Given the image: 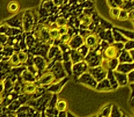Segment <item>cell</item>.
Returning <instances> with one entry per match:
<instances>
[{"mask_svg": "<svg viewBox=\"0 0 134 117\" xmlns=\"http://www.w3.org/2000/svg\"><path fill=\"white\" fill-rule=\"evenodd\" d=\"M23 90V86L19 81H16L13 85V91L15 93H20Z\"/></svg>", "mask_w": 134, "mask_h": 117, "instance_id": "obj_36", "label": "cell"}, {"mask_svg": "<svg viewBox=\"0 0 134 117\" xmlns=\"http://www.w3.org/2000/svg\"><path fill=\"white\" fill-rule=\"evenodd\" d=\"M123 1H126V0H123Z\"/></svg>", "mask_w": 134, "mask_h": 117, "instance_id": "obj_50", "label": "cell"}, {"mask_svg": "<svg viewBox=\"0 0 134 117\" xmlns=\"http://www.w3.org/2000/svg\"><path fill=\"white\" fill-rule=\"evenodd\" d=\"M59 48L62 51V54H63V61H70V53H71L72 49L69 46V44L60 43L59 44Z\"/></svg>", "mask_w": 134, "mask_h": 117, "instance_id": "obj_17", "label": "cell"}, {"mask_svg": "<svg viewBox=\"0 0 134 117\" xmlns=\"http://www.w3.org/2000/svg\"><path fill=\"white\" fill-rule=\"evenodd\" d=\"M4 91H5V84H4V81L0 80V92L2 93Z\"/></svg>", "mask_w": 134, "mask_h": 117, "instance_id": "obj_45", "label": "cell"}, {"mask_svg": "<svg viewBox=\"0 0 134 117\" xmlns=\"http://www.w3.org/2000/svg\"><path fill=\"white\" fill-rule=\"evenodd\" d=\"M76 50H77L78 52L80 53L81 56L84 57V59H85V57L87 56V54L90 52V47H89L88 46H86L85 43H83L82 46H80V47L79 48H77Z\"/></svg>", "mask_w": 134, "mask_h": 117, "instance_id": "obj_29", "label": "cell"}, {"mask_svg": "<svg viewBox=\"0 0 134 117\" xmlns=\"http://www.w3.org/2000/svg\"><path fill=\"white\" fill-rule=\"evenodd\" d=\"M25 43L29 48H32L36 44V38L35 37L34 35H29L27 36Z\"/></svg>", "mask_w": 134, "mask_h": 117, "instance_id": "obj_26", "label": "cell"}, {"mask_svg": "<svg viewBox=\"0 0 134 117\" xmlns=\"http://www.w3.org/2000/svg\"><path fill=\"white\" fill-rule=\"evenodd\" d=\"M127 76H128V81L129 82H130V83L134 82V70L130 71V73H128Z\"/></svg>", "mask_w": 134, "mask_h": 117, "instance_id": "obj_43", "label": "cell"}, {"mask_svg": "<svg viewBox=\"0 0 134 117\" xmlns=\"http://www.w3.org/2000/svg\"><path fill=\"white\" fill-rule=\"evenodd\" d=\"M84 43V38L80 34H76L75 36L71 37L70 40L68 44L71 47V49H77Z\"/></svg>", "mask_w": 134, "mask_h": 117, "instance_id": "obj_14", "label": "cell"}, {"mask_svg": "<svg viewBox=\"0 0 134 117\" xmlns=\"http://www.w3.org/2000/svg\"><path fill=\"white\" fill-rule=\"evenodd\" d=\"M63 67L67 73L68 76H71L72 75V63L71 61H63Z\"/></svg>", "mask_w": 134, "mask_h": 117, "instance_id": "obj_30", "label": "cell"}, {"mask_svg": "<svg viewBox=\"0 0 134 117\" xmlns=\"http://www.w3.org/2000/svg\"><path fill=\"white\" fill-rule=\"evenodd\" d=\"M120 7L119 6H116V7H112L109 10V13H110V16L112 18H114V19H117L120 13Z\"/></svg>", "mask_w": 134, "mask_h": 117, "instance_id": "obj_32", "label": "cell"}, {"mask_svg": "<svg viewBox=\"0 0 134 117\" xmlns=\"http://www.w3.org/2000/svg\"><path fill=\"white\" fill-rule=\"evenodd\" d=\"M55 25L57 27H61V26H66L68 25V21L66 18L64 17H59L55 20Z\"/></svg>", "mask_w": 134, "mask_h": 117, "instance_id": "obj_34", "label": "cell"}, {"mask_svg": "<svg viewBox=\"0 0 134 117\" xmlns=\"http://www.w3.org/2000/svg\"><path fill=\"white\" fill-rule=\"evenodd\" d=\"M67 108H68V104H67V103L65 100L61 99V100L57 101L56 105H55V109L59 112H60V111H66L67 109Z\"/></svg>", "mask_w": 134, "mask_h": 117, "instance_id": "obj_27", "label": "cell"}, {"mask_svg": "<svg viewBox=\"0 0 134 117\" xmlns=\"http://www.w3.org/2000/svg\"><path fill=\"white\" fill-rule=\"evenodd\" d=\"M114 2H115V3L116 4V6H122V4H123V0H114Z\"/></svg>", "mask_w": 134, "mask_h": 117, "instance_id": "obj_48", "label": "cell"}, {"mask_svg": "<svg viewBox=\"0 0 134 117\" xmlns=\"http://www.w3.org/2000/svg\"><path fill=\"white\" fill-rule=\"evenodd\" d=\"M133 70H134L133 62V63H120L117 68L116 69V71L125 73V74H128Z\"/></svg>", "mask_w": 134, "mask_h": 117, "instance_id": "obj_19", "label": "cell"}, {"mask_svg": "<svg viewBox=\"0 0 134 117\" xmlns=\"http://www.w3.org/2000/svg\"><path fill=\"white\" fill-rule=\"evenodd\" d=\"M49 37L50 39L55 40L59 39L60 37V34L59 33V30L58 27H50L49 31Z\"/></svg>", "mask_w": 134, "mask_h": 117, "instance_id": "obj_25", "label": "cell"}, {"mask_svg": "<svg viewBox=\"0 0 134 117\" xmlns=\"http://www.w3.org/2000/svg\"><path fill=\"white\" fill-rule=\"evenodd\" d=\"M113 89L111 85V83L107 78L99 81L96 88V90L97 91H111Z\"/></svg>", "mask_w": 134, "mask_h": 117, "instance_id": "obj_18", "label": "cell"}, {"mask_svg": "<svg viewBox=\"0 0 134 117\" xmlns=\"http://www.w3.org/2000/svg\"><path fill=\"white\" fill-rule=\"evenodd\" d=\"M129 18V13L125 10V9H121L120 13V15L118 16V19L119 20H126Z\"/></svg>", "mask_w": 134, "mask_h": 117, "instance_id": "obj_37", "label": "cell"}, {"mask_svg": "<svg viewBox=\"0 0 134 117\" xmlns=\"http://www.w3.org/2000/svg\"><path fill=\"white\" fill-rule=\"evenodd\" d=\"M21 76L22 80L24 83H36L37 81V79L35 77V75L27 68L22 71Z\"/></svg>", "mask_w": 134, "mask_h": 117, "instance_id": "obj_15", "label": "cell"}, {"mask_svg": "<svg viewBox=\"0 0 134 117\" xmlns=\"http://www.w3.org/2000/svg\"><path fill=\"white\" fill-rule=\"evenodd\" d=\"M101 42V38L98 34L96 33H90L88 34L84 38V43L90 47V51H94L96 50Z\"/></svg>", "mask_w": 134, "mask_h": 117, "instance_id": "obj_8", "label": "cell"}, {"mask_svg": "<svg viewBox=\"0 0 134 117\" xmlns=\"http://www.w3.org/2000/svg\"><path fill=\"white\" fill-rule=\"evenodd\" d=\"M18 57H19V61L22 65L26 63L27 60H28V54L26 53L24 51H19L18 53Z\"/></svg>", "mask_w": 134, "mask_h": 117, "instance_id": "obj_35", "label": "cell"}, {"mask_svg": "<svg viewBox=\"0 0 134 117\" xmlns=\"http://www.w3.org/2000/svg\"><path fill=\"white\" fill-rule=\"evenodd\" d=\"M35 19L31 10H26L23 16V28L25 32H30L34 26Z\"/></svg>", "mask_w": 134, "mask_h": 117, "instance_id": "obj_7", "label": "cell"}, {"mask_svg": "<svg viewBox=\"0 0 134 117\" xmlns=\"http://www.w3.org/2000/svg\"><path fill=\"white\" fill-rule=\"evenodd\" d=\"M78 19H79V21H80V25L84 26L86 28L93 22L91 16H90L87 14H82Z\"/></svg>", "mask_w": 134, "mask_h": 117, "instance_id": "obj_23", "label": "cell"}, {"mask_svg": "<svg viewBox=\"0 0 134 117\" xmlns=\"http://www.w3.org/2000/svg\"><path fill=\"white\" fill-rule=\"evenodd\" d=\"M2 100H3V95H2V93L0 92V104L2 103Z\"/></svg>", "mask_w": 134, "mask_h": 117, "instance_id": "obj_49", "label": "cell"}, {"mask_svg": "<svg viewBox=\"0 0 134 117\" xmlns=\"http://www.w3.org/2000/svg\"><path fill=\"white\" fill-rule=\"evenodd\" d=\"M119 65H120V61L118 57H115L109 60V70H111L113 71H115Z\"/></svg>", "mask_w": 134, "mask_h": 117, "instance_id": "obj_28", "label": "cell"}, {"mask_svg": "<svg viewBox=\"0 0 134 117\" xmlns=\"http://www.w3.org/2000/svg\"><path fill=\"white\" fill-rule=\"evenodd\" d=\"M121 51L118 50L115 46L113 44H109L107 47L103 51L102 53V58L110 60L115 57H119Z\"/></svg>", "mask_w": 134, "mask_h": 117, "instance_id": "obj_9", "label": "cell"}, {"mask_svg": "<svg viewBox=\"0 0 134 117\" xmlns=\"http://www.w3.org/2000/svg\"><path fill=\"white\" fill-rule=\"evenodd\" d=\"M23 13H24V11L13 16L10 19L6 20L5 21L6 23L9 26H12V27H15V28L19 27V28H22L23 27Z\"/></svg>", "mask_w": 134, "mask_h": 117, "instance_id": "obj_13", "label": "cell"}, {"mask_svg": "<svg viewBox=\"0 0 134 117\" xmlns=\"http://www.w3.org/2000/svg\"><path fill=\"white\" fill-rule=\"evenodd\" d=\"M69 80V77L66 76V77H65L64 78H63V79H61V80H59L58 81L54 82L53 84H52L48 89H46V91L51 92L53 94H54V93H55V94L59 93V91L62 90V89L63 88L64 85Z\"/></svg>", "mask_w": 134, "mask_h": 117, "instance_id": "obj_12", "label": "cell"}, {"mask_svg": "<svg viewBox=\"0 0 134 117\" xmlns=\"http://www.w3.org/2000/svg\"><path fill=\"white\" fill-rule=\"evenodd\" d=\"M38 88V85L36 83H25L23 86V93L27 94V95H32L35 93Z\"/></svg>", "mask_w": 134, "mask_h": 117, "instance_id": "obj_20", "label": "cell"}, {"mask_svg": "<svg viewBox=\"0 0 134 117\" xmlns=\"http://www.w3.org/2000/svg\"><path fill=\"white\" fill-rule=\"evenodd\" d=\"M113 46H115L118 50L120 51H122L124 50V47H125V43L124 42H116V43H113Z\"/></svg>", "mask_w": 134, "mask_h": 117, "instance_id": "obj_41", "label": "cell"}, {"mask_svg": "<svg viewBox=\"0 0 134 117\" xmlns=\"http://www.w3.org/2000/svg\"><path fill=\"white\" fill-rule=\"evenodd\" d=\"M8 39H9V36H7L5 33H0V46H5L7 43Z\"/></svg>", "mask_w": 134, "mask_h": 117, "instance_id": "obj_39", "label": "cell"}, {"mask_svg": "<svg viewBox=\"0 0 134 117\" xmlns=\"http://www.w3.org/2000/svg\"><path fill=\"white\" fill-rule=\"evenodd\" d=\"M19 9V4L16 2H12L8 6V10L11 13H15Z\"/></svg>", "mask_w": 134, "mask_h": 117, "instance_id": "obj_33", "label": "cell"}, {"mask_svg": "<svg viewBox=\"0 0 134 117\" xmlns=\"http://www.w3.org/2000/svg\"><path fill=\"white\" fill-rule=\"evenodd\" d=\"M71 38V36L69 34V33H65V34H63V35H60V37H59V43H68L69 41L70 40Z\"/></svg>", "mask_w": 134, "mask_h": 117, "instance_id": "obj_38", "label": "cell"}, {"mask_svg": "<svg viewBox=\"0 0 134 117\" xmlns=\"http://www.w3.org/2000/svg\"><path fill=\"white\" fill-rule=\"evenodd\" d=\"M9 64L10 66L12 67H17V66H19L20 65H22L19 61V57H18V53L14 52L11 56H10V58L9 60Z\"/></svg>", "mask_w": 134, "mask_h": 117, "instance_id": "obj_24", "label": "cell"}, {"mask_svg": "<svg viewBox=\"0 0 134 117\" xmlns=\"http://www.w3.org/2000/svg\"><path fill=\"white\" fill-rule=\"evenodd\" d=\"M134 48V40H128L126 43H125V47L124 50H130Z\"/></svg>", "mask_w": 134, "mask_h": 117, "instance_id": "obj_40", "label": "cell"}, {"mask_svg": "<svg viewBox=\"0 0 134 117\" xmlns=\"http://www.w3.org/2000/svg\"><path fill=\"white\" fill-rule=\"evenodd\" d=\"M58 30H59V34H60V35H63V34H65V33H68L69 27L67 26H61V27H58Z\"/></svg>", "mask_w": 134, "mask_h": 117, "instance_id": "obj_42", "label": "cell"}, {"mask_svg": "<svg viewBox=\"0 0 134 117\" xmlns=\"http://www.w3.org/2000/svg\"><path fill=\"white\" fill-rule=\"evenodd\" d=\"M85 60L89 65V67L99 65L102 61V58L100 57V55L96 53L94 51H90L87 56L85 57Z\"/></svg>", "mask_w": 134, "mask_h": 117, "instance_id": "obj_10", "label": "cell"}, {"mask_svg": "<svg viewBox=\"0 0 134 117\" xmlns=\"http://www.w3.org/2000/svg\"><path fill=\"white\" fill-rule=\"evenodd\" d=\"M47 59L49 61H63V54L62 51L58 45L53 44L49 47L48 52H47Z\"/></svg>", "mask_w": 134, "mask_h": 117, "instance_id": "obj_6", "label": "cell"}, {"mask_svg": "<svg viewBox=\"0 0 134 117\" xmlns=\"http://www.w3.org/2000/svg\"><path fill=\"white\" fill-rule=\"evenodd\" d=\"M88 71L93 76V78L96 80L97 82L105 79L107 77V71L105 70L101 65H97L96 67H89Z\"/></svg>", "mask_w": 134, "mask_h": 117, "instance_id": "obj_4", "label": "cell"}, {"mask_svg": "<svg viewBox=\"0 0 134 117\" xmlns=\"http://www.w3.org/2000/svg\"><path fill=\"white\" fill-rule=\"evenodd\" d=\"M118 58H119L120 63H133V62L128 51L126 50H122Z\"/></svg>", "mask_w": 134, "mask_h": 117, "instance_id": "obj_21", "label": "cell"}, {"mask_svg": "<svg viewBox=\"0 0 134 117\" xmlns=\"http://www.w3.org/2000/svg\"><path fill=\"white\" fill-rule=\"evenodd\" d=\"M84 60V57H82L80 53L77 51L76 49H72L71 53H70V61H72V64L80 62L81 61Z\"/></svg>", "mask_w": 134, "mask_h": 117, "instance_id": "obj_22", "label": "cell"}, {"mask_svg": "<svg viewBox=\"0 0 134 117\" xmlns=\"http://www.w3.org/2000/svg\"><path fill=\"white\" fill-rule=\"evenodd\" d=\"M113 75H114L115 78H116V80L119 85L123 86V85H127L129 83L127 74L120 72V71H117L115 70V71H113Z\"/></svg>", "mask_w": 134, "mask_h": 117, "instance_id": "obj_16", "label": "cell"}, {"mask_svg": "<svg viewBox=\"0 0 134 117\" xmlns=\"http://www.w3.org/2000/svg\"><path fill=\"white\" fill-rule=\"evenodd\" d=\"M111 111H112V104H109L106 105L101 111L99 116H109L111 115Z\"/></svg>", "mask_w": 134, "mask_h": 117, "instance_id": "obj_31", "label": "cell"}, {"mask_svg": "<svg viewBox=\"0 0 134 117\" xmlns=\"http://www.w3.org/2000/svg\"><path fill=\"white\" fill-rule=\"evenodd\" d=\"M55 81H56V79L53 73L50 71H46V73L44 75H42L40 78L37 80L36 84L38 85V86L45 88L49 85H51Z\"/></svg>", "mask_w": 134, "mask_h": 117, "instance_id": "obj_1", "label": "cell"}, {"mask_svg": "<svg viewBox=\"0 0 134 117\" xmlns=\"http://www.w3.org/2000/svg\"><path fill=\"white\" fill-rule=\"evenodd\" d=\"M128 52H129V53H130V57H131V58H132L133 61L134 62V48L128 50Z\"/></svg>", "mask_w": 134, "mask_h": 117, "instance_id": "obj_46", "label": "cell"}, {"mask_svg": "<svg viewBox=\"0 0 134 117\" xmlns=\"http://www.w3.org/2000/svg\"><path fill=\"white\" fill-rule=\"evenodd\" d=\"M58 116H67V111H60V112H59Z\"/></svg>", "mask_w": 134, "mask_h": 117, "instance_id": "obj_47", "label": "cell"}, {"mask_svg": "<svg viewBox=\"0 0 134 117\" xmlns=\"http://www.w3.org/2000/svg\"><path fill=\"white\" fill-rule=\"evenodd\" d=\"M77 81L80 84H82L86 86H88L94 89H96L97 84H98L96 80L93 78V76L89 71H86L83 73L82 75H81L80 76L77 78Z\"/></svg>", "mask_w": 134, "mask_h": 117, "instance_id": "obj_3", "label": "cell"}, {"mask_svg": "<svg viewBox=\"0 0 134 117\" xmlns=\"http://www.w3.org/2000/svg\"><path fill=\"white\" fill-rule=\"evenodd\" d=\"M88 69H89V65L86 61V60L84 59L80 62L72 64V75L77 80V78H79L81 75L88 71Z\"/></svg>", "mask_w": 134, "mask_h": 117, "instance_id": "obj_5", "label": "cell"}, {"mask_svg": "<svg viewBox=\"0 0 134 117\" xmlns=\"http://www.w3.org/2000/svg\"><path fill=\"white\" fill-rule=\"evenodd\" d=\"M33 65L35 66V67L38 70V71L42 75L41 73L46 71L47 65H48V62L46 61V58L43 56L35 55L33 57Z\"/></svg>", "mask_w": 134, "mask_h": 117, "instance_id": "obj_11", "label": "cell"}, {"mask_svg": "<svg viewBox=\"0 0 134 117\" xmlns=\"http://www.w3.org/2000/svg\"><path fill=\"white\" fill-rule=\"evenodd\" d=\"M53 3L55 7H59L63 5V0H53Z\"/></svg>", "mask_w": 134, "mask_h": 117, "instance_id": "obj_44", "label": "cell"}, {"mask_svg": "<svg viewBox=\"0 0 134 117\" xmlns=\"http://www.w3.org/2000/svg\"><path fill=\"white\" fill-rule=\"evenodd\" d=\"M49 71H50L53 73V75L55 77V79H56V81H58L67 76V73L66 72V71L63 67V61H56Z\"/></svg>", "mask_w": 134, "mask_h": 117, "instance_id": "obj_2", "label": "cell"}]
</instances>
